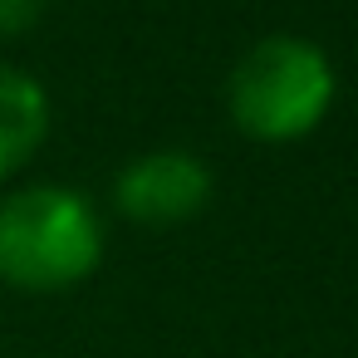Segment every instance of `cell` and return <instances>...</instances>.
Masks as SVG:
<instances>
[{
	"label": "cell",
	"mask_w": 358,
	"mask_h": 358,
	"mask_svg": "<svg viewBox=\"0 0 358 358\" xmlns=\"http://www.w3.org/2000/svg\"><path fill=\"white\" fill-rule=\"evenodd\" d=\"M45 20V0H0V40H20Z\"/></svg>",
	"instance_id": "5"
},
{
	"label": "cell",
	"mask_w": 358,
	"mask_h": 358,
	"mask_svg": "<svg viewBox=\"0 0 358 358\" xmlns=\"http://www.w3.org/2000/svg\"><path fill=\"white\" fill-rule=\"evenodd\" d=\"M338 99V69L324 45L304 35H265L255 40L231 79H226V113L241 138L285 148L309 138Z\"/></svg>",
	"instance_id": "2"
},
{
	"label": "cell",
	"mask_w": 358,
	"mask_h": 358,
	"mask_svg": "<svg viewBox=\"0 0 358 358\" xmlns=\"http://www.w3.org/2000/svg\"><path fill=\"white\" fill-rule=\"evenodd\" d=\"M216 177L192 148H152L118 167L113 177V211L133 226L162 231L201 216L211 206Z\"/></svg>",
	"instance_id": "3"
},
{
	"label": "cell",
	"mask_w": 358,
	"mask_h": 358,
	"mask_svg": "<svg viewBox=\"0 0 358 358\" xmlns=\"http://www.w3.org/2000/svg\"><path fill=\"white\" fill-rule=\"evenodd\" d=\"M103 216L79 187L25 182L0 196V285L20 294H64L103 265Z\"/></svg>",
	"instance_id": "1"
},
{
	"label": "cell",
	"mask_w": 358,
	"mask_h": 358,
	"mask_svg": "<svg viewBox=\"0 0 358 358\" xmlns=\"http://www.w3.org/2000/svg\"><path fill=\"white\" fill-rule=\"evenodd\" d=\"M50 128H55L50 89L30 69L0 59V187L15 182L35 162V152L50 143Z\"/></svg>",
	"instance_id": "4"
}]
</instances>
